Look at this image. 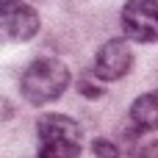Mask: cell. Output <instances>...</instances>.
<instances>
[{
	"label": "cell",
	"mask_w": 158,
	"mask_h": 158,
	"mask_svg": "<svg viewBox=\"0 0 158 158\" xmlns=\"http://www.w3.org/2000/svg\"><path fill=\"white\" fill-rule=\"evenodd\" d=\"M133 67V53H131V44L125 39H111L106 42L97 56H94V75L100 81H119L131 72Z\"/></svg>",
	"instance_id": "5b68a950"
},
{
	"label": "cell",
	"mask_w": 158,
	"mask_h": 158,
	"mask_svg": "<svg viewBox=\"0 0 158 158\" xmlns=\"http://www.w3.org/2000/svg\"><path fill=\"white\" fill-rule=\"evenodd\" d=\"M69 81H72V75H69V67L64 61H58V58H36L22 72L19 92L31 106H44V103L58 100L67 92Z\"/></svg>",
	"instance_id": "6da1fadb"
},
{
	"label": "cell",
	"mask_w": 158,
	"mask_h": 158,
	"mask_svg": "<svg viewBox=\"0 0 158 158\" xmlns=\"http://www.w3.org/2000/svg\"><path fill=\"white\" fill-rule=\"evenodd\" d=\"M39 133V158H81L83 131L72 117L44 114L36 119Z\"/></svg>",
	"instance_id": "7a4b0ae2"
},
{
	"label": "cell",
	"mask_w": 158,
	"mask_h": 158,
	"mask_svg": "<svg viewBox=\"0 0 158 158\" xmlns=\"http://www.w3.org/2000/svg\"><path fill=\"white\" fill-rule=\"evenodd\" d=\"M131 119H133L142 131H158V89L133 100V106H131Z\"/></svg>",
	"instance_id": "8992f818"
},
{
	"label": "cell",
	"mask_w": 158,
	"mask_h": 158,
	"mask_svg": "<svg viewBox=\"0 0 158 158\" xmlns=\"http://www.w3.org/2000/svg\"><path fill=\"white\" fill-rule=\"evenodd\" d=\"M122 31L142 44L158 42V0H128L122 6Z\"/></svg>",
	"instance_id": "3957f363"
},
{
	"label": "cell",
	"mask_w": 158,
	"mask_h": 158,
	"mask_svg": "<svg viewBox=\"0 0 158 158\" xmlns=\"http://www.w3.org/2000/svg\"><path fill=\"white\" fill-rule=\"evenodd\" d=\"M0 25L11 42H28L39 33V14L25 0H3L0 3Z\"/></svg>",
	"instance_id": "277c9868"
},
{
	"label": "cell",
	"mask_w": 158,
	"mask_h": 158,
	"mask_svg": "<svg viewBox=\"0 0 158 158\" xmlns=\"http://www.w3.org/2000/svg\"><path fill=\"white\" fill-rule=\"evenodd\" d=\"M92 153H94V158H119V147L114 142H108V139H94Z\"/></svg>",
	"instance_id": "52a82bcc"
}]
</instances>
